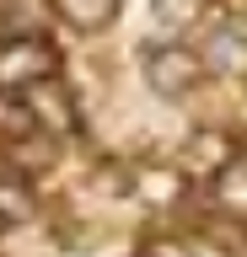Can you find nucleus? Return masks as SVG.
I'll list each match as a JSON object with an SVG mask.
<instances>
[{
	"instance_id": "1",
	"label": "nucleus",
	"mask_w": 247,
	"mask_h": 257,
	"mask_svg": "<svg viewBox=\"0 0 247 257\" xmlns=\"http://www.w3.org/2000/svg\"><path fill=\"white\" fill-rule=\"evenodd\" d=\"M43 70H49V59H43L38 48L11 43L6 54H0V86H11V80H27V75H43Z\"/></svg>"
},
{
	"instance_id": "2",
	"label": "nucleus",
	"mask_w": 247,
	"mask_h": 257,
	"mask_svg": "<svg viewBox=\"0 0 247 257\" xmlns=\"http://www.w3.org/2000/svg\"><path fill=\"white\" fill-rule=\"evenodd\" d=\"M33 214V193L22 182H0V220H27Z\"/></svg>"
},
{
	"instance_id": "3",
	"label": "nucleus",
	"mask_w": 247,
	"mask_h": 257,
	"mask_svg": "<svg viewBox=\"0 0 247 257\" xmlns=\"http://www.w3.org/2000/svg\"><path fill=\"white\" fill-rule=\"evenodd\" d=\"M183 70H194L188 54H161V59H156V80H161L167 91H178V75H183Z\"/></svg>"
},
{
	"instance_id": "4",
	"label": "nucleus",
	"mask_w": 247,
	"mask_h": 257,
	"mask_svg": "<svg viewBox=\"0 0 247 257\" xmlns=\"http://www.w3.org/2000/svg\"><path fill=\"white\" fill-rule=\"evenodd\" d=\"M33 107L43 112V118H54V123H65L70 112H65V102H59V96L49 91V80H38V91H33Z\"/></svg>"
},
{
	"instance_id": "5",
	"label": "nucleus",
	"mask_w": 247,
	"mask_h": 257,
	"mask_svg": "<svg viewBox=\"0 0 247 257\" xmlns=\"http://www.w3.org/2000/svg\"><path fill=\"white\" fill-rule=\"evenodd\" d=\"M156 257H178V252H172V246H161V252H156Z\"/></svg>"
}]
</instances>
